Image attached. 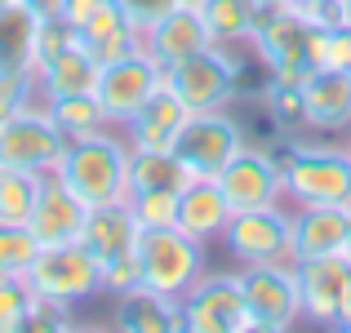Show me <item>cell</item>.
Returning <instances> with one entry per match:
<instances>
[{"label":"cell","instance_id":"obj_1","mask_svg":"<svg viewBox=\"0 0 351 333\" xmlns=\"http://www.w3.org/2000/svg\"><path fill=\"white\" fill-rule=\"evenodd\" d=\"M129 156H134V147H129L125 129L112 125V129H98V134H89V138L67 143V151H62V160H58L53 173H58L89 209L116 205V200H129Z\"/></svg>","mask_w":351,"mask_h":333},{"label":"cell","instance_id":"obj_2","mask_svg":"<svg viewBox=\"0 0 351 333\" xmlns=\"http://www.w3.org/2000/svg\"><path fill=\"white\" fill-rule=\"evenodd\" d=\"M254 53L276 80H302L311 71L329 67V45H334V32L329 27H316L311 18H302L298 9L280 5V9H263V23L254 32Z\"/></svg>","mask_w":351,"mask_h":333},{"label":"cell","instance_id":"obj_3","mask_svg":"<svg viewBox=\"0 0 351 333\" xmlns=\"http://www.w3.org/2000/svg\"><path fill=\"white\" fill-rule=\"evenodd\" d=\"M285 205H343L351 209V151L320 143H289L280 156Z\"/></svg>","mask_w":351,"mask_h":333},{"label":"cell","instance_id":"obj_4","mask_svg":"<svg viewBox=\"0 0 351 333\" xmlns=\"http://www.w3.org/2000/svg\"><path fill=\"white\" fill-rule=\"evenodd\" d=\"M205 275V245L178 227H147L138 236V284L182 298Z\"/></svg>","mask_w":351,"mask_h":333},{"label":"cell","instance_id":"obj_5","mask_svg":"<svg viewBox=\"0 0 351 333\" xmlns=\"http://www.w3.org/2000/svg\"><path fill=\"white\" fill-rule=\"evenodd\" d=\"M165 85L182 98L187 111H227L240 94V62L232 49L209 45V49L165 67Z\"/></svg>","mask_w":351,"mask_h":333},{"label":"cell","instance_id":"obj_6","mask_svg":"<svg viewBox=\"0 0 351 333\" xmlns=\"http://www.w3.org/2000/svg\"><path fill=\"white\" fill-rule=\"evenodd\" d=\"M240 289L258 333H285L302 320V293L293 262H249L240 267Z\"/></svg>","mask_w":351,"mask_h":333},{"label":"cell","instance_id":"obj_7","mask_svg":"<svg viewBox=\"0 0 351 333\" xmlns=\"http://www.w3.org/2000/svg\"><path fill=\"white\" fill-rule=\"evenodd\" d=\"M27 289L40 293V298H58V302H85L94 293H103V267L89 254L80 240L71 245H49L36 254V262L27 267Z\"/></svg>","mask_w":351,"mask_h":333},{"label":"cell","instance_id":"obj_8","mask_svg":"<svg viewBox=\"0 0 351 333\" xmlns=\"http://www.w3.org/2000/svg\"><path fill=\"white\" fill-rule=\"evenodd\" d=\"M182 333H254L240 271H205L182 293Z\"/></svg>","mask_w":351,"mask_h":333},{"label":"cell","instance_id":"obj_9","mask_svg":"<svg viewBox=\"0 0 351 333\" xmlns=\"http://www.w3.org/2000/svg\"><path fill=\"white\" fill-rule=\"evenodd\" d=\"M67 151L62 129L49 120L45 103H32L23 111H14L9 120H0V164L9 169H27V173H53Z\"/></svg>","mask_w":351,"mask_h":333},{"label":"cell","instance_id":"obj_10","mask_svg":"<svg viewBox=\"0 0 351 333\" xmlns=\"http://www.w3.org/2000/svg\"><path fill=\"white\" fill-rule=\"evenodd\" d=\"M227 254L240 267L249 262H293V209L267 205V209H240L223 231Z\"/></svg>","mask_w":351,"mask_h":333},{"label":"cell","instance_id":"obj_11","mask_svg":"<svg viewBox=\"0 0 351 333\" xmlns=\"http://www.w3.org/2000/svg\"><path fill=\"white\" fill-rule=\"evenodd\" d=\"M240 147H245V129H240L236 116H227V111H191L173 151L182 156V164L196 178H214Z\"/></svg>","mask_w":351,"mask_h":333},{"label":"cell","instance_id":"obj_12","mask_svg":"<svg viewBox=\"0 0 351 333\" xmlns=\"http://www.w3.org/2000/svg\"><path fill=\"white\" fill-rule=\"evenodd\" d=\"M214 182L223 187L232 214H240V209L285 205V169H280V160L267 156V151H254L249 143L214 173Z\"/></svg>","mask_w":351,"mask_h":333},{"label":"cell","instance_id":"obj_13","mask_svg":"<svg viewBox=\"0 0 351 333\" xmlns=\"http://www.w3.org/2000/svg\"><path fill=\"white\" fill-rule=\"evenodd\" d=\"M160 85H165V67L147 49H138V53H129V58H120V62H107V67L98 71L94 94H98V103L107 107L112 125H125Z\"/></svg>","mask_w":351,"mask_h":333},{"label":"cell","instance_id":"obj_14","mask_svg":"<svg viewBox=\"0 0 351 333\" xmlns=\"http://www.w3.org/2000/svg\"><path fill=\"white\" fill-rule=\"evenodd\" d=\"M293 271H298V293H302V320L334 329L351 289V258L347 254L307 258V262H293Z\"/></svg>","mask_w":351,"mask_h":333},{"label":"cell","instance_id":"obj_15","mask_svg":"<svg viewBox=\"0 0 351 333\" xmlns=\"http://www.w3.org/2000/svg\"><path fill=\"white\" fill-rule=\"evenodd\" d=\"M85 218H89V205L58 178V173H45L40 178V196L32 205V236L40 240V249L49 245H71V240L85 236Z\"/></svg>","mask_w":351,"mask_h":333},{"label":"cell","instance_id":"obj_16","mask_svg":"<svg viewBox=\"0 0 351 333\" xmlns=\"http://www.w3.org/2000/svg\"><path fill=\"white\" fill-rule=\"evenodd\" d=\"M209 45H218V40L209 36V27H205V18H200V9L187 5V0H178L169 14H160V18H156V23L143 32V49L152 53L160 67H173V62L191 58V53L209 49Z\"/></svg>","mask_w":351,"mask_h":333},{"label":"cell","instance_id":"obj_17","mask_svg":"<svg viewBox=\"0 0 351 333\" xmlns=\"http://www.w3.org/2000/svg\"><path fill=\"white\" fill-rule=\"evenodd\" d=\"M187 116H191V111L182 107V98L173 94L169 85H160L120 129H125V138H129L134 151H173V143H178Z\"/></svg>","mask_w":351,"mask_h":333},{"label":"cell","instance_id":"obj_18","mask_svg":"<svg viewBox=\"0 0 351 333\" xmlns=\"http://www.w3.org/2000/svg\"><path fill=\"white\" fill-rule=\"evenodd\" d=\"M347 245H351V209L343 205H298L293 209V262L347 254Z\"/></svg>","mask_w":351,"mask_h":333},{"label":"cell","instance_id":"obj_19","mask_svg":"<svg viewBox=\"0 0 351 333\" xmlns=\"http://www.w3.org/2000/svg\"><path fill=\"white\" fill-rule=\"evenodd\" d=\"M138 236H143V227H138L129 200H116V205L89 209L80 245L98 258V267H112V262H125V258L138 254Z\"/></svg>","mask_w":351,"mask_h":333},{"label":"cell","instance_id":"obj_20","mask_svg":"<svg viewBox=\"0 0 351 333\" xmlns=\"http://www.w3.org/2000/svg\"><path fill=\"white\" fill-rule=\"evenodd\" d=\"M302 116L307 129L347 134L351 129V76L338 67H320L302 80Z\"/></svg>","mask_w":351,"mask_h":333},{"label":"cell","instance_id":"obj_21","mask_svg":"<svg viewBox=\"0 0 351 333\" xmlns=\"http://www.w3.org/2000/svg\"><path fill=\"white\" fill-rule=\"evenodd\" d=\"M76 36H80V45L94 53L98 67L120 62V58H129V53L143 49V32L129 23V14L120 9V0H103V5L76 27Z\"/></svg>","mask_w":351,"mask_h":333},{"label":"cell","instance_id":"obj_22","mask_svg":"<svg viewBox=\"0 0 351 333\" xmlns=\"http://www.w3.org/2000/svg\"><path fill=\"white\" fill-rule=\"evenodd\" d=\"M116 329L125 333H178L182 329V298L156 293L147 284L116 293V311H112Z\"/></svg>","mask_w":351,"mask_h":333},{"label":"cell","instance_id":"obj_23","mask_svg":"<svg viewBox=\"0 0 351 333\" xmlns=\"http://www.w3.org/2000/svg\"><path fill=\"white\" fill-rule=\"evenodd\" d=\"M227 222H232V205H227L223 187L214 178H191L178 191V222L173 227L187 231L191 240L209 245V240H218L227 231Z\"/></svg>","mask_w":351,"mask_h":333},{"label":"cell","instance_id":"obj_24","mask_svg":"<svg viewBox=\"0 0 351 333\" xmlns=\"http://www.w3.org/2000/svg\"><path fill=\"white\" fill-rule=\"evenodd\" d=\"M98 62L94 53L85 49V45H67V49L58 53V58H49L40 71H36V80H40V94L45 98H62V94H94L98 89Z\"/></svg>","mask_w":351,"mask_h":333},{"label":"cell","instance_id":"obj_25","mask_svg":"<svg viewBox=\"0 0 351 333\" xmlns=\"http://www.w3.org/2000/svg\"><path fill=\"white\" fill-rule=\"evenodd\" d=\"M36 32L40 18L18 0L0 5V71H36Z\"/></svg>","mask_w":351,"mask_h":333},{"label":"cell","instance_id":"obj_26","mask_svg":"<svg viewBox=\"0 0 351 333\" xmlns=\"http://www.w3.org/2000/svg\"><path fill=\"white\" fill-rule=\"evenodd\" d=\"M200 18H205L209 36L218 45H240L254 40L258 23H263V5L258 0H200Z\"/></svg>","mask_w":351,"mask_h":333},{"label":"cell","instance_id":"obj_27","mask_svg":"<svg viewBox=\"0 0 351 333\" xmlns=\"http://www.w3.org/2000/svg\"><path fill=\"white\" fill-rule=\"evenodd\" d=\"M196 173L178 151H134L129 156V191H182Z\"/></svg>","mask_w":351,"mask_h":333},{"label":"cell","instance_id":"obj_28","mask_svg":"<svg viewBox=\"0 0 351 333\" xmlns=\"http://www.w3.org/2000/svg\"><path fill=\"white\" fill-rule=\"evenodd\" d=\"M45 111H49V120L62 129V138H67V143H76V138H89V134H98V129H112V116H107L103 103H98V94L45 98Z\"/></svg>","mask_w":351,"mask_h":333},{"label":"cell","instance_id":"obj_29","mask_svg":"<svg viewBox=\"0 0 351 333\" xmlns=\"http://www.w3.org/2000/svg\"><path fill=\"white\" fill-rule=\"evenodd\" d=\"M36 196H40V173L0 164V222H27Z\"/></svg>","mask_w":351,"mask_h":333},{"label":"cell","instance_id":"obj_30","mask_svg":"<svg viewBox=\"0 0 351 333\" xmlns=\"http://www.w3.org/2000/svg\"><path fill=\"white\" fill-rule=\"evenodd\" d=\"M40 254V240L27 222H0V275H27V267Z\"/></svg>","mask_w":351,"mask_h":333},{"label":"cell","instance_id":"obj_31","mask_svg":"<svg viewBox=\"0 0 351 333\" xmlns=\"http://www.w3.org/2000/svg\"><path fill=\"white\" fill-rule=\"evenodd\" d=\"M263 103L271 111L276 125L285 129H307V116H302V85H293V80H267L263 89Z\"/></svg>","mask_w":351,"mask_h":333},{"label":"cell","instance_id":"obj_32","mask_svg":"<svg viewBox=\"0 0 351 333\" xmlns=\"http://www.w3.org/2000/svg\"><path fill=\"white\" fill-rule=\"evenodd\" d=\"M129 209H134L138 227H173L178 222V191H129Z\"/></svg>","mask_w":351,"mask_h":333},{"label":"cell","instance_id":"obj_33","mask_svg":"<svg viewBox=\"0 0 351 333\" xmlns=\"http://www.w3.org/2000/svg\"><path fill=\"white\" fill-rule=\"evenodd\" d=\"M32 103H45L36 71H0V120H9L14 111H23Z\"/></svg>","mask_w":351,"mask_h":333},{"label":"cell","instance_id":"obj_34","mask_svg":"<svg viewBox=\"0 0 351 333\" xmlns=\"http://www.w3.org/2000/svg\"><path fill=\"white\" fill-rule=\"evenodd\" d=\"M27 307H32V289L23 275H0V333L27 329Z\"/></svg>","mask_w":351,"mask_h":333},{"label":"cell","instance_id":"obj_35","mask_svg":"<svg viewBox=\"0 0 351 333\" xmlns=\"http://www.w3.org/2000/svg\"><path fill=\"white\" fill-rule=\"evenodd\" d=\"M76 27L67 23V18H40V32H36V71L45 67L49 58H58L67 45H76Z\"/></svg>","mask_w":351,"mask_h":333},{"label":"cell","instance_id":"obj_36","mask_svg":"<svg viewBox=\"0 0 351 333\" xmlns=\"http://www.w3.org/2000/svg\"><path fill=\"white\" fill-rule=\"evenodd\" d=\"M67 325H71V302L32 293V307H27V329H67Z\"/></svg>","mask_w":351,"mask_h":333},{"label":"cell","instance_id":"obj_37","mask_svg":"<svg viewBox=\"0 0 351 333\" xmlns=\"http://www.w3.org/2000/svg\"><path fill=\"white\" fill-rule=\"evenodd\" d=\"M173 5H178V0H120V9L129 14V23H134L138 32H147V27H152L160 14H169Z\"/></svg>","mask_w":351,"mask_h":333},{"label":"cell","instance_id":"obj_38","mask_svg":"<svg viewBox=\"0 0 351 333\" xmlns=\"http://www.w3.org/2000/svg\"><path fill=\"white\" fill-rule=\"evenodd\" d=\"M329 67L351 76V27H334V45H329Z\"/></svg>","mask_w":351,"mask_h":333},{"label":"cell","instance_id":"obj_39","mask_svg":"<svg viewBox=\"0 0 351 333\" xmlns=\"http://www.w3.org/2000/svg\"><path fill=\"white\" fill-rule=\"evenodd\" d=\"M98 5H103V0H67V5H62V18H67L71 27H80V23H85V18L98 9Z\"/></svg>","mask_w":351,"mask_h":333},{"label":"cell","instance_id":"obj_40","mask_svg":"<svg viewBox=\"0 0 351 333\" xmlns=\"http://www.w3.org/2000/svg\"><path fill=\"white\" fill-rule=\"evenodd\" d=\"M18 5H27L36 18H62V5H67V0H18Z\"/></svg>","mask_w":351,"mask_h":333},{"label":"cell","instance_id":"obj_41","mask_svg":"<svg viewBox=\"0 0 351 333\" xmlns=\"http://www.w3.org/2000/svg\"><path fill=\"white\" fill-rule=\"evenodd\" d=\"M338 329L351 333V289H347V298H343V311H338Z\"/></svg>","mask_w":351,"mask_h":333},{"label":"cell","instance_id":"obj_42","mask_svg":"<svg viewBox=\"0 0 351 333\" xmlns=\"http://www.w3.org/2000/svg\"><path fill=\"white\" fill-rule=\"evenodd\" d=\"M263 9H280V5H289V0H258Z\"/></svg>","mask_w":351,"mask_h":333},{"label":"cell","instance_id":"obj_43","mask_svg":"<svg viewBox=\"0 0 351 333\" xmlns=\"http://www.w3.org/2000/svg\"><path fill=\"white\" fill-rule=\"evenodd\" d=\"M343 27H351V0H343Z\"/></svg>","mask_w":351,"mask_h":333},{"label":"cell","instance_id":"obj_44","mask_svg":"<svg viewBox=\"0 0 351 333\" xmlns=\"http://www.w3.org/2000/svg\"><path fill=\"white\" fill-rule=\"evenodd\" d=\"M347 151H351V129H347Z\"/></svg>","mask_w":351,"mask_h":333},{"label":"cell","instance_id":"obj_45","mask_svg":"<svg viewBox=\"0 0 351 333\" xmlns=\"http://www.w3.org/2000/svg\"><path fill=\"white\" fill-rule=\"evenodd\" d=\"M187 5H200V0H187Z\"/></svg>","mask_w":351,"mask_h":333},{"label":"cell","instance_id":"obj_46","mask_svg":"<svg viewBox=\"0 0 351 333\" xmlns=\"http://www.w3.org/2000/svg\"><path fill=\"white\" fill-rule=\"evenodd\" d=\"M347 258H351V245H347Z\"/></svg>","mask_w":351,"mask_h":333},{"label":"cell","instance_id":"obj_47","mask_svg":"<svg viewBox=\"0 0 351 333\" xmlns=\"http://www.w3.org/2000/svg\"><path fill=\"white\" fill-rule=\"evenodd\" d=\"M0 5H5V0H0Z\"/></svg>","mask_w":351,"mask_h":333}]
</instances>
